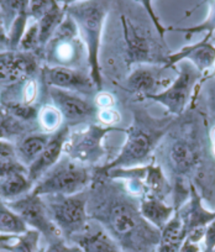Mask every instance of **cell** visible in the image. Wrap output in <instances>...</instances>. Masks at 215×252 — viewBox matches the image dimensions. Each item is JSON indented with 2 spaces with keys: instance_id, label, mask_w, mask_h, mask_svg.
<instances>
[{
  "instance_id": "cell-1",
  "label": "cell",
  "mask_w": 215,
  "mask_h": 252,
  "mask_svg": "<svg viewBox=\"0 0 215 252\" xmlns=\"http://www.w3.org/2000/svg\"><path fill=\"white\" fill-rule=\"evenodd\" d=\"M93 177L88 188L89 220L103 227L124 252H156L159 230L141 217L135 195L118 179Z\"/></svg>"
},
{
  "instance_id": "cell-2",
  "label": "cell",
  "mask_w": 215,
  "mask_h": 252,
  "mask_svg": "<svg viewBox=\"0 0 215 252\" xmlns=\"http://www.w3.org/2000/svg\"><path fill=\"white\" fill-rule=\"evenodd\" d=\"M108 11H109V4L106 1H94L93 0V1L66 4L67 15L71 16L76 23L81 40L86 46L89 74L98 92H100L103 88L99 52H100L104 23H105Z\"/></svg>"
},
{
  "instance_id": "cell-3",
  "label": "cell",
  "mask_w": 215,
  "mask_h": 252,
  "mask_svg": "<svg viewBox=\"0 0 215 252\" xmlns=\"http://www.w3.org/2000/svg\"><path fill=\"white\" fill-rule=\"evenodd\" d=\"M92 182L93 173L88 166L62 155L61 159L36 182L30 193L37 197L73 195L88 189Z\"/></svg>"
},
{
  "instance_id": "cell-4",
  "label": "cell",
  "mask_w": 215,
  "mask_h": 252,
  "mask_svg": "<svg viewBox=\"0 0 215 252\" xmlns=\"http://www.w3.org/2000/svg\"><path fill=\"white\" fill-rule=\"evenodd\" d=\"M42 198L51 220L66 241L83 234L89 226L87 212L88 189L73 195H46Z\"/></svg>"
},
{
  "instance_id": "cell-5",
  "label": "cell",
  "mask_w": 215,
  "mask_h": 252,
  "mask_svg": "<svg viewBox=\"0 0 215 252\" xmlns=\"http://www.w3.org/2000/svg\"><path fill=\"white\" fill-rule=\"evenodd\" d=\"M43 50L46 51L48 66L78 68L83 57L87 60L86 46L81 40L78 28L67 13Z\"/></svg>"
},
{
  "instance_id": "cell-6",
  "label": "cell",
  "mask_w": 215,
  "mask_h": 252,
  "mask_svg": "<svg viewBox=\"0 0 215 252\" xmlns=\"http://www.w3.org/2000/svg\"><path fill=\"white\" fill-rule=\"evenodd\" d=\"M112 131H123L114 126L91 124L79 130L69 131L63 147V155L84 166L98 163L105 155L103 140Z\"/></svg>"
},
{
  "instance_id": "cell-7",
  "label": "cell",
  "mask_w": 215,
  "mask_h": 252,
  "mask_svg": "<svg viewBox=\"0 0 215 252\" xmlns=\"http://www.w3.org/2000/svg\"><path fill=\"white\" fill-rule=\"evenodd\" d=\"M178 64H180V73L165 91L145 96L149 100H154L165 106L168 113L172 115H180L184 111L185 106L190 100L193 89L202 77V73L192 63L182 61Z\"/></svg>"
},
{
  "instance_id": "cell-8",
  "label": "cell",
  "mask_w": 215,
  "mask_h": 252,
  "mask_svg": "<svg viewBox=\"0 0 215 252\" xmlns=\"http://www.w3.org/2000/svg\"><path fill=\"white\" fill-rule=\"evenodd\" d=\"M48 95L52 105L61 114L63 125L71 130L77 126L98 124L100 110L94 101L86 96L52 87H48Z\"/></svg>"
},
{
  "instance_id": "cell-9",
  "label": "cell",
  "mask_w": 215,
  "mask_h": 252,
  "mask_svg": "<svg viewBox=\"0 0 215 252\" xmlns=\"http://www.w3.org/2000/svg\"><path fill=\"white\" fill-rule=\"evenodd\" d=\"M154 144L156 137H154V135L147 134L145 130L131 127L127 130V137L119 155L104 166L96 167L93 176H104L113 169H127L144 166V163L149 161Z\"/></svg>"
},
{
  "instance_id": "cell-10",
  "label": "cell",
  "mask_w": 215,
  "mask_h": 252,
  "mask_svg": "<svg viewBox=\"0 0 215 252\" xmlns=\"http://www.w3.org/2000/svg\"><path fill=\"white\" fill-rule=\"evenodd\" d=\"M13 212L24 220L29 229L37 231L47 242L62 237L51 220L42 198L31 193L11 202H5Z\"/></svg>"
},
{
  "instance_id": "cell-11",
  "label": "cell",
  "mask_w": 215,
  "mask_h": 252,
  "mask_svg": "<svg viewBox=\"0 0 215 252\" xmlns=\"http://www.w3.org/2000/svg\"><path fill=\"white\" fill-rule=\"evenodd\" d=\"M42 79L48 87L72 92L79 95H94L99 93L89 72L81 68L61 66H46L42 68Z\"/></svg>"
},
{
  "instance_id": "cell-12",
  "label": "cell",
  "mask_w": 215,
  "mask_h": 252,
  "mask_svg": "<svg viewBox=\"0 0 215 252\" xmlns=\"http://www.w3.org/2000/svg\"><path fill=\"white\" fill-rule=\"evenodd\" d=\"M37 71V61L33 53L20 51L0 52V86H16L29 81Z\"/></svg>"
},
{
  "instance_id": "cell-13",
  "label": "cell",
  "mask_w": 215,
  "mask_h": 252,
  "mask_svg": "<svg viewBox=\"0 0 215 252\" xmlns=\"http://www.w3.org/2000/svg\"><path fill=\"white\" fill-rule=\"evenodd\" d=\"M183 225H184L185 234L189 241L199 244L204 237L205 227L208 224L215 220V212H209L202 204L199 194L195 187L190 183L189 186V200L187 204L178 210Z\"/></svg>"
},
{
  "instance_id": "cell-14",
  "label": "cell",
  "mask_w": 215,
  "mask_h": 252,
  "mask_svg": "<svg viewBox=\"0 0 215 252\" xmlns=\"http://www.w3.org/2000/svg\"><path fill=\"white\" fill-rule=\"evenodd\" d=\"M69 129L68 126L62 125L59 130L51 134V139L40 156L36 158V161L28 168V177L31 183L35 186L36 182L50 171L57 162L61 159L63 155V147L68 137Z\"/></svg>"
},
{
  "instance_id": "cell-15",
  "label": "cell",
  "mask_w": 215,
  "mask_h": 252,
  "mask_svg": "<svg viewBox=\"0 0 215 252\" xmlns=\"http://www.w3.org/2000/svg\"><path fill=\"white\" fill-rule=\"evenodd\" d=\"M182 61H189L200 73H205L215 66V46L205 38L194 45L185 46L178 52L168 55L165 58L163 67L172 68Z\"/></svg>"
},
{
  "instance_id": "cell-16",
  "label": "cell",
  "mask_w": 215,
  "mask_h": 252,
  "mask_svg": "<svg viewBox=\"0 0 215 252\" xmlns=\"http://www.w3.org/2000/svg\"><path fill=\"white\" fill-rule=\"evenodd\" d=\"M162 68H157L156 66H140L131 72L126 79V84L130 91L134 93L141 94L142 96L157 94L165 91L171 83L168 79L163 77Z\"/></svg>"
},
{
  "instance_id": "cell-17",
  "label": "cell",
  "mask_w": 215,
  "mask_h": 252,
  "mask_svg": "<svg viewBox=\"0 0 215 252\" xmlns=\"http://www.w3.org/2000/svg\"><path fill=\"white\" fill-rule=\"evenodd\" d=\"M123 30H124L125 42H126V52L129 62L131 63H151L154 62L152 53V43L146 36L139 32V29L126 19L122 16Z\"/></svg>"
},
{
  "instance_id": "cell-18",
  "label": "cell",
  "mask_w": 215,
  "mask_h": 252,
  "mask_svg": "<svg viewBox=\"0 0 215 252\" xmlns=\"http://www.w3.org/2000/svg\"><path fill=\"white\" fill-rule=\"evenodd\" d=\"M71 241H73L82 252H124L103 227L99 225L93 227L91 222L83 234L73 237Z\"/></svg>"
},
{
  "instance_id": "cell-19",
  "label": "cell",
  "mask_w": 215,
  "mask_h": 252,
  "mask_svg": "<svg viewBox=\"0 0 215 252\" xmlns=\"http://www.w3.org/2000/svg\"><path fill=\"white\" fill-rule=\"evenodd\" d=\"M51 139V134L35 131L25 135L15 144V158L26 169L36 161Z\"/></svg>"
},
{
  "instance_id": "cell-20",
  "label": "cell",
  "mask_w": 215,
  "mask_h": 252,
  "mask_svg": "<svg viewBox=\"0 0 215 252\" xmlns=\"http://www.w3.org/2000/svg\"><path fill=\"white\" fill-rule=\"evenodd\" d=\"M139 209L141 217L158 230L162 229L175 214V208L154 197L140 198Z\"/></svg>"
},
{
  "instance_id": "cell-21",
  "label": "cell",
  "mask_w": 215,
  "mask_h": 252,
  "mask_svg": "<svg viewBox=\"0 0 215 252\" xmlns=\"http://www.w3.org/2000/svg\"><path fill=\"white\" fill-rule=\"evenodd\" d=\"M64 16H66V4H60L55 0L50 1V5L37 20L40 50L46 47L55 31L62 24Z\"/></svg>"
},
{
  "instance_id": "cell-22",
  "label": "cell",
  "mask_w": 215,
  "mask_h": 252,
  "mask_svg": "<svg viewBox=\"0 0 215 252\" xmlns=\"http://www.w3.org/2000/svg\"><path fill=\"white\" fill-rule=\"evenodd\" d=\"M28 172H14L0 178V200L11 202L32 190Z\"/></svg>"
},
{
  "instance_id": "cell-23",
  "label": "cell",
  "mask_w": 215,
  "mask_h": 252,
  "mask_svg": "<svg viewBox=\"0 0 215 252\" xmlns=\"http://www.w3.org/2000/svg\"><path fill=\"white\" fill-rule=\"evenodd\" d=\"M171 166L177 173H185L190 171L197 163V152L190 144L185 140L175 141L170 147L168 152Z\"/></svg>"
},
{
  "instance_id": "cell-24",
  "label": "cell",
  "mask_w": 215,
  "mask_h": 252,
  "mask_svg": "<svg viewBox=\"0 0 215 252\" xmlns=\"http://www.w3.org/2000/svg\"><path fill=\"white\" fill-rule=\"evenodd\" d=\"M28 225L24 220L6 205L5 202L0 200V235H13L19 236L29 231Z\"/></svg>"
},
{
  "instance_id": "cell-25",
  "label": "cell",
  "mask_w": 215,
  "mask_h": 252,
  "mask_svg": "<svg viewBox=\"0 0 215 252\" xmlns=\"http://www.w3.org/2000/svg\"><path fill=\"white\" fill-rule=\"evenodd\" d=\"M26 131V124L11 115L3 105H0V140L13 142L15 137H23Z\"/></svg>"
},
{
  "instance_id": "cell-26",
  "label": "cell",
  "mask_w": 215,
  "mask_h": 252,
  "mask_svg": "<svg viewBox=\"0 0 215 252\" xmlns=\"http://www.w3.org/2000/svg\"><path fill=\"white\" fill-rule=\"evenodd\" d=\"M187 237L184 225L178 212H175L170 221L159 230V244L182 245Z\"/></svg>"
},
{
  "instance_id": "cell-27",
  "label": "cell",
  "mask_w": 215,
  "mask_h": 252,
  "mask_svg": "<svg viewBox=\"0 0 215 252\" xmlns=\"http://www.w3.org/2000/svg\"><path fill=\"white\" fill-rule=\"evenodd\" d=\"M41 235L35 230H29L23 235H19L16 239L8 244L1 245V250L8 252H38Z\"/></svg>"
},
{
  "instance_id": "cell-28",
  "label": "cell",
  "mask_w": 215,
  "mask_h": 252,
  "mask_svg": "<svg viewBox=\"0 0 215 252\" xmlns=\"http://www.w3.org/2000/svg\"><path fill=\"white\" fill-rule=\"evenodd\" d=\"M37 121L41 131L47 132V134H52L63 125L61 114L53 105H43L38 110Z\"/></svg>"
},
{
  "instance_id": "cell-29",
  "label": "cell",
  "mask_w": 215,
  "mask_h": 252,
  "mask_svg": "<svg viewBox=\"0 0 215 252\" xmlns=\"http://www.w3.org/2000/svg\"><path fill=\"white\" fill-rule=\"evenodd\" d=\"M40 50V40H38V25L37 21L29 20L26 30L19 43L18 51L26 53H33Z\"/></svg>"
},
{
  "instance_id": "cell-30",
  "label": "cell",
  "mask_w": 215,
  "mask_h": 252,
  "mask_svg": "<svg viewBox=\"0 0 215 252\" xmlns=\"http://www.w3.org/2000/svg\"><path fill=\"white\" fill-rule=\"evenodd\" d=\"M170 30L178 31V32H184L188 33V35H192V33H200V32H207V36H205V40L209 41V38L212 37V35L215 31V1L212 3L210 5L209 14H208L207 19L203 21L202 24L197 26H192V28H176Z\"/></svg>"
},
{
  "instance_id": "cell-31",
  "label": "cell",
  "mask_w": 215,
  "mask_h": 252,
  "mask_svg": "<svg viewBox=\"0 0 215 252\" xmlns=\"http://www.w3.org/2000/svg\"><path fill=\"white\" fill-rule=\"evenodd\" d=\"M14 172H28V169L19 163L15 157H9V158L0 157V178Z\"/></svg>"
},
{
  "instance_id": "cell-32",
  "label": "cell",
  "mask_w": 215,
  "mask_h": 252,
  "mask_svg": "<svg viewBox=\"0 0 215 252\" xmlns=\"http://www.w3.org/2000/svg\"><path fill=\"white\" fill-rule=\"evenodd\" d=\"M43 252H82L81 249L76 245L71 246L68 241L63 239V237H59L56 240L48 242V246Z\"/></svg>"
},
{
  "instance_id": "cell-33",
  "label": "cell",
  "mask_w": 215,
  "mask_h": 252,
  "mask_svg": "<svg viewBox=\"0 0 215 252\" xmlns=\"http://www.w3.org/2000/svg\"><path fill=\"white\" fill-rule=\"evenodd\" d=\"M203 92L205 94V103L210 113L215 114V77L208 79L203 86Z\"/></svg>"
},
{
  "instance_id": "cell-34",
  "label": "cell",
  "mask_w": 215,
  "mask_h": 252,
  "mask_svg": "<svg viewBox=\"0 0 215 252\" xmlns=\"http://www.w3.org/2000/svg\"><path fill=\"white\" fill-rule=\"evenodd\" d=\"M203 241H204L205 250L215 249V220H213V221L210 222V224H208V226L205 227Z\"/></svg>"
},
{
  "instance_id": "cell-35",
  "label": "cell",
  "mask_w": 215,
  "mask_h": 252,
  "mask_svg": "<svg viewBox=\"0 0 215 252\" xmlns=\"http://www.w3.org/2000/svg\"><path fill=\"white\" fill-rule=\"evenodd\" d=\"M0 157H15V144L6 140H0Z\"/></svg>"
},
{
  "instance_id": "cell-36",
  "label": "cell",
  "mask_w": 215,
  "mask_h": 252,
  "mask_svg": "<svg viewBox=\"0 0 215 252\" xmlns=\"http://www.w3.org/2000/svg\"><path fill=\"white\" fill-rule=\"evenodd\" d=\"M180 252H202V251H200L199 244H195V242H192L188 239H185L184 241H183L182 246H181Z\"/></svg>"
},
{
  "instance_id": "cell-37",
  "label": "cell",
  "mask_w": 215,
  "mask_h": 252,
  "mask_svg": "<svg viewBox=\"0 0 215 252\" xmlns=\"http://www.w3.org/2000/svg\"><path fill=\"white\" fill-rule=\"evenodd\" d=\"M0 46H3L5 50H8V33H6L4 24L0 18Z\"/></svg>"
},
{
  "instance_id": "cell-38",
  "label": "cell",
  "mask_w": 215,
  "mask_h": 252,
  "mask_svg": "<svg viewBox=\"0 0 215 252\" xmlns=\"http://www.w3.org/2000/svg\"><path fill=\"white\" fill-rule=\"evenodd\" d=\"M18 236H13V235H0V245L8 244V242L13 241Z\"/></svg>"
},
{
  "instance_id": "cell-39",
  "label": "cell",
  "mask_w": 215,
  "mask_h": 252,
  "mask_svg": "<svg viewBox=\"0 0 215 252\" xmlns=\"http://www.w3.org/2000/svg\"><path fill=\"white\" fill-rule=\"evenodd\" d=\"M202 252H215V249L214 250H203V251Z\"/></svg>"
},
{
  "instance_id": "cell-40",
  "label": "cell",
  "mask_w": 215,
  "mask_h": 252,
  "mask_svg": "<svg viewBox=\"0 0 215 252\" xmlns=\"http://www.w3.org/2000/svg\"><path fill=\"white\" fill-rule=\"evenodd\" d=\"M1 51H8V50H5V48H4L3 46H0V52H1Z\"/></svg>"
},
{
  "instance_id": "cell-41",
  "label": "cell",
  "mask_w": 215,
  "mask_h": 252,
  "mask_svg": "<svg viewBox=\"0 0 215 252\" xmlns=\"http://www.w3.org/2000/svg\"><path fill=\"white\" fill-rule=\"evenodd\" d=\"M213 77H215V71H214V74H213Z\"/></svg>"
},
{
  "instance_id": "cell-42",
  "label": "cell",
  "mask_w": 215,
  "mask_h": 252,
  "mask_svg": "<svg viewBox=\"0 0 215 252\" xmlns=\"http://www.w3.org/2000/svg\"><path fill=\"white\" fill-rule=\"evenodd\" d=\"M0 250H1V245H0Z\"/></svg>"
}]
</instances>
